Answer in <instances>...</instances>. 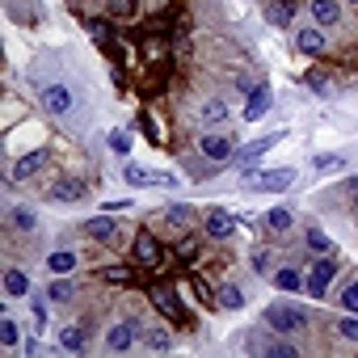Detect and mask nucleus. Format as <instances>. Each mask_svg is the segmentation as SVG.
Returning <instances> with one entry per match:
<instances>
[{
    "mask_svg": "<svg viewBox=\"0 0 358 358\" xmlns=\"http://www.w3.org/2000/svg\"><path fill=\"white\" fill-rule=\"evenodd\" d=\"M345 5H358V0H345Z\"/></svg>",
    "mask_w": 358,
    "mask_h": 358,
    "instance_id": "nucleus-43",
    "label": "nucleus"
},
{
    "mask_svg": "<svg viewBox=\"0 0 358 358\" xmlns=\"http://www.w3.org/2000/svg\"><path fill=\"white\" fill-rule=\"evenodd\" d=\"M85 341H89V329H85V324H68V329L59 333V345H64V350H85Z\"/></svg>",
    "mask_w": 358,
    "mask_h": 358,
    "instance_id": "nucleus-21",
    "label": "nucleus"
},
{
    "mask_svg": "<svg viewBox=\"0 0 358 358\" xmlns=\"http://www.w3.org/2000/svg\"><path fill=\"white\" fill-rule=\"evenodd\" d=\"M110 148H114L118 156H127V152H131V135H127V131H110Z\"/></svg>",
    "mask_w": 358,
    "mask_h": 358,
    "instance_id": "nucleus-34",
    "label": "nucleus"
},
{
    "mask_svg": "<svg viewBox=\"0 0 358 358\" xmlns=\"http://www.w3.org/2000/svg\"><path fill=\"white\" fill-rule=\"evenodd\" d=\"M9 17L22 26H34L43 17V9H38V0H9Z\"/></svg>",
    "mask_w": 358,
    "mask_h": 358,
    "instance_id": "nucleus-12",
    "label": "nucleus"
},
{
    "mask_svg": "<svg viewBox=\"0 0 358 358\" xmlns=\"http://www.w3.org/2000/svg\"><path fill=\"white\" fill-rule=\"evenodd\" d=\"M274 287H278V291H299L303 278H299V270H278V274H274Z\"/></svg>",
    "mask_w": 358,
    "mask_h": 358,
    "instance_id": "nucleus-28",
    "label": "nucleus"
},
{
    "mask_svg": "<svg viewBox=\"0 0 358 358\" xmlns=\"http://www.w3.org/2000/svg\"><path fill=\"white\" fill-rule=\"evenodd\" d=\"M308 13H312L316 26H337L341 22V0H312Z\"/></svg>",
    "mask_w": 358,
    "mask_h": 358,
    "instance_id": "nucleus-9",
    "label": "nucleus"
},
{
    "mask_svg": "<svg viewBox=\"0 0 358 358\" xmlns=\"http://www.w3.org/2000/svg\"><path fill=\"white\" fill-rule=\"evenodd\" d=\"M110 13L114 17H131L135 13V0H110Z\"/></svg>",
    "mask_w": 358,
    "mask_h": 358,
    "instance_id": "nucleus-37",
    "label": "nucleus"
},
{
    "mask_svg": "<svg viewBox=\"0 0 358 358\" xmlns=\"http://www.w3.org/2000/svg\"><path fill=\"white\" fill-rule=\"evenodd\" d=\"M38 97H43V110H47L51 118H68V114L76 110V97H72V89H68L64 80H55V85H47V89H43Z\"/></svg>",
    "mask_w": 358,
    "mask_h": 358,
    "instance_id": "nucleus-3",
    "label": "nucleus"
},
{
    "mask_svg": "<svg viewBox=\"0 0 358 358\" xmlns=\"http://www.w3.org/2000/svg\"><path fill=\"white\" fill-rule=\"evenodd\" d=\"M341 308H345V312H358V278H345V287H341Z\"/></svg>",
    "mask_w": 358,
    "mask_h": 358,
    "instance_id": "nucleus-32",
    "label": "nucleus"
},
{
    "mask_svg": "<svg viewBox=\"0 0 358 358\" xmlns=\"http://www.w3.org/2000/svg\"><path fill=\"white\" fill-rule=\"evenodd\" d=\"M17 341H22L17 320H13V316H0V345H5V350H17Z\"/></svg>",
    "mask_w": 358,
    "mask_h": 358,
    "instance_id": "nucleus-22",
    "label": "nucleus"
},
{
    "mask_svg": "<svg viewBox=\"0 0 358 358\" xmlns=\"http://www.w3.org/2000/svg\"><path fill=\"white\" fill-rule=\"evenodd\" d=\"M266 110H270V89H253V93H249V101H245V118H249V122H257Z\"/></svg>",
    "mask_w": 358,
    "mask_h": 358,
    "instance_id": "nucleus-17",
    "label": "nucleus"
},
{
    "mask_svg": "<svg viewBox=\"0 0 358 358\" xmlns=\"http://www.w3.org/2000/svg\"><path fill=\"white\" fill-rule=\"evenodd\" d=\"M203 228H207V236H211V241H228V236H232V228H236V215H232V211H224V207H215V211L207 215V224H203Z\"/></svg>",
    "mask_w": 358,
    "mask_h": 358,
    "instance_id": "nucleus-7",
    "label": "nucleus"
},
{
    "mask_svg": "<svg viewBox=\"0 0 358 358\" xmlns=\"http://www.w3.org/2000/svg\"><path fill=\"white\" fill-rule=\"evenodd\" d=\"M143 341H148V350H169V345H173V337H169L164 329H148Z\"/></svg>",
    "mask_w": 358,
    "mask_h": 358,
    "instance_id": "nucleus-33",
    "label": "nucleus"
},
{
    "mask_svg": "<svg viewBox=\"0 0 358 358\" xmlns=\"http://www.w3.org/2000/svg\"><path fill=\"white\" fill-rule=\"evenodd\" d=\"M135 341V320H122L114 329H106V350H127Z\"/></svg>",
    "mask_w": 358,
    "mask_h": 358,
    "instance_id": "nucleus-14",
    "label": "nucleus"
},
{
    "mask_svg": "<svg viewBox=\"0 0 358 358\" xmlns=\"http://www.w3.org/2000/svg\"><path fill=\"white\" fill-rule=\"evenodd\" d=\"M9 224H13L17 232H34L38 215H34V207H13V211H9Z\"/></svg>",
    "mask_w": 358,
    "mask_h": 358,
    "instance_id": "nucleus-23",
    "label": "nucleus"
},
{
    "mask_svg": "<svg viewBox=\"0 0 358 358\" xmlns=\"http://www.w3.org/2000/svg\"><path fill=\"white\" fill-rule=\"evenodd\" d=\"M295 47H299L303 55H320V51H324V34H320V26H303V30L295 34Z\"/></svg>",
    "mask_w": 358,
    "mask_h": 358,
    "instance_id": "nucleus-13",
    "label": "nucleus"
},
{
    "mask_svg": "<svg viewBox=\"0 0 358 358\" xmlns=\"http://www.w3.org/2000/svg\"><path fill=\"white\" fill-rule=\"evenodd\" d=\"M337 333H341L345 341H358V312H345V316L337 320Z\"/></svg>",
    "mask_w": 358,
    "mask_h": 358,
    "instance_id": "nucleus-31",
    "label": "nucleus"
},
{
    "mask_svg": "<svg viewBox=\"0 0 358 358\" xmlns=\"http://www.w3.org/2000/svg\"><path fill=\"white\" fill-rule=\"evenodd\" d=\"M253 270L257 274H270V253H253Z\"/></svg>",
    "mask_w": 358,
    "mask_h": 358,
    "instance_id": "nucleus-39",
    "label": "nucleus"
},
{
    "mask_svg": "<svg viewBox=\"0 0 358 358\" xmlns=\"http://www.w3.org/2000/svg\"><path fill=\"white\" fill-rule=\"evenodd\" d=\"M152 303L169 316V320H177V324H182V320H190V312H186V303L182 299H177L169 287H152Z\"/></svg>",
    "mask_w": 358,
    "mask_h": 358,
    "instance_id": "nucleus-5",
    "label": "nucleus"
},
{
    "mask_svg": "<svg viewBox=\"0 0 358 358\" xmlns=\"http://www.w3.org/2000/svg\"><path fill=\"white\" fill-rule=\"evenodd\" d=\"M262 320H266V329H274V333H299V329L308 324V312H303L299 303H291V299H274V303L262 312Z\"/></svg>",
    "mask_w": 358,
    "mask_h": 358,
    "instance_id": "nucleus-1",
    "label": "nucleus"
},
{
    "mask_svg": "<svg viewBox=\"0 0 358 358\" xmlns=\"http://www.w3.org/2000/svg\"><path fill=\"white\" fill-rule=\"evenodd\" d=\"M266 17H270V26H291L295 5H270V9H266Z\"/></svg>",
    "mask_w": 358,
    "mask_h": 358,
    "instance_id": "nucleus-27",
    "label": "nucleus"
},
{
    "mask_svg": "<svg viewBox=\"0 0 358 358\" xmlns=\"http://www.w3.org/2000/svg\"><path fill=\"white\" fill-rule=\"evenodd\" d=\"M199 118H203L207 127L224 122V118H228V101H220V97H207V101H203V110H199Z\"/></svg>",
    "mask_w": 358,
    "mask_h": 358,
    "instance_id": "nucleus-19",
    "label": "nucleus"
},
{
    "mask_svg": "<svg viewBox=\"0 0 358 358\" xmlns=\"http://www.w3.org/2000/svg\"><path fill=\"white\" fill-rule=\"evenodd\" d=\"M341 190H345V194H350V199H354V203H358V177H350V182H345V186H341Z\"/></svg>",
    "mask_w": 358,
    "mask_h": 358,
    "instance_id": "nucleus-42",
    "label": "nucleus"
},
{
    "mask_svg": "<svg viewBox=\"0 0 358 358\" xmlns=\"http://www.w3.org/2000/svg\"><path fill=\"white\" fill-rule=\"evenodd\" d=\"M249 182V190H257V194H278V190H287L291 182H295V169H266V173H249L245 177Z\"/></svg>",
    "mask_w": 358,
    "mask_h": 358,
    "instance_id": "nucleus-2",
    "label": "nucleus"
},
{
    "mask_svg": "<svg viewBox=\"0 0 358 358\" xmlns=\"http://www.w3.org/2000/svg\"><path fill=\"white\" fill-rule=\"evenodd\" d=\"M47 295H51V303H68V299H72V282H68V278L59 274V278H55V282L47 287Z\"/></svg>",
    "mask_w": 358,
    "mask_h": 358,
    "instance_id": "nucleus-29",
    "label": "nucleus"
},
{
    "mask_svg": "<svg viewBox=\"0 0 358 358\" xmlns=\"http://www.w3.org/2000/svg\"><path fill=\"white\" fill-rule=\"evenodd\" d=\"M85 232H89L93 241H101V245H118V236H122V228L110 220V211H101V215L85 220Z\"/></svg>",
    "mask_w": 358,
    "mask_h": 358,
    "instance_id": "nucleus-6",
    "label": "nucleus"
},
{
    "mask_svg": "<svg viewBox=\"0 0 358 358\" xmlns=\"http://www.w3.org/2000/svg\"><path fill=\"white\" fill-rule=\"evenodd\" d=\"M274 143H278V135H266V139H253L249 148H241V156H236V164H241V173L249 177V173H253V164H257V156H262V152H270Z\"/></svg>",
    "mask_w": 358,
    "mask_h": 358,
    "instance_id": "nucleus-8",
    "label": "nucleus"
},
{
    "mask_svg": "<svg viewBox=\"0 0 358 358\" xmlns=\"http://www.w3.org/2000/svg\"><path fill=\"white\" fill-rule=\"evenodd\" d=\"M76 262H80V257H76L72 249H55V253L47 257V270H51V274H72Z\"/></svg>",
    "mask_w": 358,
    "mask_h": 358,
    "instance_id": "nucleus-18",
    "label": "nucleus"
},
{
    "mask_svg": "<svg viewBox=\"0 0 358 358\" xmlns=\"http://www.w3.org/2000/svg\"><path fill=\"white\" fill-rule=\"evenodd\" d=\"M169 220H173L177 228H186V220H190V207H173V211H169Z\"/></svg>",
    "mask_w": 358,
    "mask_h": 358,
    "instance_id": "nucleus-38",
    "label": "nucleus"
},
{
    "mask_svg": "<svg viewBox=\"0 0 358 358\" xmlns=\"http://www.w3.org/2000/svg\"><path fill=\"white\" fill-rule=\"evenodd\" d=\"M135 262H139V266H156V262H160V245H156L148 232L135 236Z\"/></svg>",
    "mask_w": 358,
    "mask_h": 358,
    "instance_id": "nucleus-15",
    "label": "nucleus"
},
{
    "mask_svg": "<svg viewBox=\"0 0 358 358\" xmlns=\"http://www.w3.org/2000/svg\"><path fill=\"white\" fill-rule=\"evenodd\" d=\"M333 274H337V266H333L329 257H324V262H316V270L308 274V295H316V299H320V295L329 291V282H333Z\"/></svg>",
    "mask_w": 358,
    "mask_h": 358,
    "instance_id": "nucleus-10",
    "label": "nucleus"
},
{
    "mask_svg": "<svg viewBox=\"0 0 358 358\" xmlns=\"http://www.w3.org/2000/svg\"><path fill=\"white\" fill-rule=\"evenodd\" d=\"M199 148H203L207 160H228V156H232V139H228V135H203Z\"/></svg>",
    "mask_w": 358,
    "mask_h": 358,
    "instance_id": "nucleus-11",
    "label": "nucleus"
},
{
    "mask_svg": "<svg viewBox=\"0 0 358 358\" xmlns=\"http://www.w3.org/2000/svg\"><path fill=\"white\" fill-rule=\"evenodd\" d=\"M139 131H143L148 139H160V131H156V122H152V118H139Z\"/></svg>",
    "mask_w": 358,
    "mask_h": 358,
    "instance_id": "nucleus-41",
    "label": "nucleus"
},
{
    "mask_svg": "<svg viewBox=\"0 0 358 358\" xmlns=\"http://www.w3.org/2000/svg\"><path fill=\"white\" fill-rule=\"evenodd\" d=\"M5 295H30L26 270H5Z\"/></svg>",
    "mask_w": 358,
    "mask_h": 358,
    "instance_id": "nucleus-24",
    "label": "nucleus"
},
{
    "mask_svg": "<svg viewBox=\"0 0 358 358\" xmlns=\"http://www.w3.org/2000/svg\"><path fill=\"white\" fill-rule=\"evenodd\" d=\"M220 303H224V308H232V312H241V308H245L241 287H236V282H224V287H220Z\"/></svg>",
    "mask_w": 358,
    "mask_h": 358,
    "instance_id": "nucleus-26",
    "label": "nucleus"
},
{
    "mask_svg": "<svg viewBox=\"0 0 358 358\" xmlns=\"http://www.w3.org/2000/svg\"><path fill=\"white\" fill-rule=\"evenodd\" d=\"M43 160H47V152H26V156L13 164V182H26V177H34V173L43 169Z\"/></svg>",
    "mask_w": 358,
    "mask_h": 358,
    "instance_id": "nucleus-16",
    "label": "nucleus"
},
{
    "mask_svg": "<svg viewBox=\"0 0 358 358\" xmlns=\"http://www.w3.org/2000/svg\"><path fill=\"white\" fill-rule=\"evenodd\" d=\"M312 169H316V173H329V169H341V156H333V152H329V156H316V160H312Z\"/></svg>",
    "mask_w": 358,
    "mask_h": 358,
    "instance_id": "nucleus-35",
    "label": "nucleus"
},
{
    "mask_svg": "<svg viewBox=\"0 0 358 358\" xmlns=\"http://www.w3.org/2000/svg\"><path fill=\"white\" fill-rule=\"evenodd\" d=\"M34 320H38V329L47 333V303H43V299H34Z\"/></svg>",
    "mask_w": 358,
    "mask_h": 358,
    "instance_id": "nucleus-40",
    "label": "nucleus"
},
{
    "mask_svg": "<svg viewBox=\"0 0 358 358\" xmlns=\"http://www.w3.org/2000/svg\"><path fill=\"white\" fill-rule=\"evenodd\" d=\"M266 354H270V358H295V345H287V341H270Z\"/></svg>",
    "mask_w": 358,
    "mask_h": 358,
    "instance_id": "nucleus-36",
    "label": "nucleus"
},
{
    "mask_svg": "<svg viewBox=\"0 0 358 358\" xmlns=\"http://www.w3.org/2000/svg\"><path fill=\"white\" fill-rule=\"evenodd\" d=\"M127 182H131V186H177V177H173V173H160V169L127 164Z\"/></svg>",
    "mask_w": 358,
    "mask_h": 358,
    "instance_id": "nucleus-4",
    "label": "nucleus"
},
{
    "mask_svg": "<svg viewBox=\"0 0 358 358\" xmlns=\"http://www.w3.org/2000/svg\"><path fill=\"white\" fill-rule=\"evenodd\" d=\"M51 199H55V203H80V199H85V186H80V182H55V186H51Z\"/></svg>",
    "mask_w": 358,
    "mask_h": 358,
    "instance_id": "nucleus-20",
    "label": "nucleus"
},
{
    "mask_svg": "<svg viewBox=\"0 0 358 358\" xmlns=\"http://www.w3.org/2000/svg\"><path fill=\"white\" fill-rule=\"evenodd\" d=\"M266 228H270L274 236H287V232H291V211H282V207H274V211L266 215Z\"/></svg>",
    "mask_w": 358,
    "mask_h": 358,
    "instance_id": "nucleus-25",
    "label": "nucleus"
},
{
    "mask_svg": "<svg viewBox=\"0 0 358 358\" xmlns=\"http://www.w3.org/2000/svg\"><path fill=\"white\" fill-rule=\"evenodd\" d=\"M308 249H316V253H333V241L312 224V228H308Z\"/></svg>",
    "mask_w": 358,
    "mask_h": 358,
    "instance_id": "nucleus-30",
    "label": "nucleus"
}]
</instances>
